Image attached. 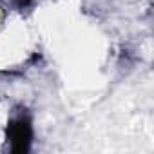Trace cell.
Masks as SVG:
<instances>
[{"instance_id": "cell-1", "label": "cell", "mask_w": 154, "mask_h": 154, "mask_svg": "<svg viewBox=\"0 0 154 154\" xmlns=\"http://www.w3.org/2000/svg\"><path fill=\"white\" fill-rule=\"evenodd\" d=\"M6 138L11 143V152L13 154H26L31 149V141H33L31 118L26 112L11 118L8 127H6Z\"/></svg>"}, {"instance_id": "cell-2", "label": "cell", "mask_w": 154, "mask_h": 154, "mask_svg": "<svg viewBox=\"0 0 154 154\" xmlns=\"http://www.w3.org/2000/svg\"><path fill=\"white\" fill-rule=\"evenodd\" d=\"M33 2H35V0H8V4L13 6V8H17V9H26V8H29Z\"/></svg>"}]
</instances>
